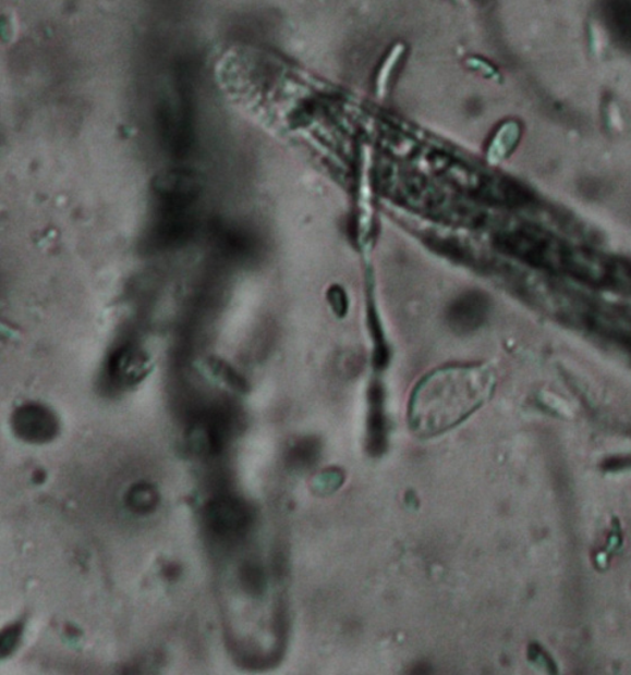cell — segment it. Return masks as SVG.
Here are the masks:
<instances>
[{
  "label": "cell",
  "instance_id": "obj_9",
  "mask_svg": "<svg viewBox=\"0 0 631 675\" xmlns=\"http://www.w3.org/2000/svg\"><path fill=\"white\" fill-rule=\"evenodd\" d=\"M242 584L248 592L259 593L264 590V574L260 573L259 568L246 566L242 572Z\"/></svg>",
  "mask_w": 631,
  "mask_h": 675
},
{
  "label": "cell",
  "instance_id": "obj_2",
  "mask_svg": "<svg viewBox=\"0 0 631 675\" xmlns=\"http://www.w3.org/2000/svg\"><path fill=\"white\" fill-rule=\"evenodd\" d=\"M11 425L19 439L35 445L53 441L60 431L58 416L40 404L22 405L12 416Z\"/></svg>",
  "mask_w": 631,
  "mask_h": 675
},
{
  "label": "cell",
  "instance_id": "obj_7",
  "mask_svg": "<svg viewBox=\"0 0 631 675\" xmlns=\"http://www.w3.org/2000/svg\"><path fill=\"white\" fill-rule=\"evenodd\" d=\"M24 624L17 622L4 628L2 633V659H8L15 652L23 634Z\"/></svg>",
  "mask_w": 631,
  "mask_h": 675
},
{
  "label": "cell",
  "instance_id": "obj_4",
  "mask_svg": "<svg viewBox=\"0 0 631 675\" xmlns=\"http://www.w3.org/2000/svg\"><path fill=\"white\" fill-rule=\"evenodd\" d=\"M153 365L145 349L134 345L117 348L111 354L108 371L116 384L134 386L147 378Z\"/></svg>",
  "mask_w": 631,
  "mask_h": 675
},
{
  "label": "cell",
  "instance_id": "obj_8",
  "mask_svg": "<svg viewBox=\"0 0 631 675\" xmlns=\"http://www.w3.org/2000/svg\"><path fill=\"white\" fill-rule=\"evenodd\" d=\"M211 370L216 373V377L222 379L225 383L233 386L234 390L243 391L246 389L245 381L236 373L233 368L223 364L221 360H216L210 365Z\"/></svg>",
  "mask_w": 631,
  "mask_h": 675
},
{
  "label": "cell",
  "instance_id": "obj_3",
  "mask_svg": "<svg viewBox=\"0 0 631 675\" xmlns=\"http://www.w3.org/2000/svg\"><path fill=\"white\" fill-rule=\"evenodd\" d=\"M153 187L168 212H181L186 206L196 201L202 191V183L196 173L186 169H172L159 174Z\"/></svg>",
  "mask_w": 631,
  "mask_h": 675
},
{
  "label": "cell",
  "instance_id": "obj_1",
  "mask_svg": "<svg viewBox=\"0 0 631 675\" xmlns=\"http://www.w3.org/2000/svg\"><path fill=\"white\" fill-rule=\"evenodd\" d=\"M495 383V373L485 366H453L429 373L411 396L412 431L423 439L446 433L489 400Z\"/></svg>",
  "mask_w": 631,
  "mask_h": 675
},
{
  "label": "cell",
  "instance_id": "obj_5",
  "mask_svg": "<svg viewBox=\"0 0 631 675\" xmlns=\"http://www.w3.org/2000/svg\"><path fill=\"white\" fill-rule=\"evenodd\" d=\"M206 521L220 536L239 535L247 527L250 514L240 500L221 498L206 506Z\"/></svg>",
  "mask_w": 631,
  "mask_h": 675
},
{
  "label": "cell",
  "instance_id": "obj_6",
  "mask_svg": "<svg viewBox=\"0 0 631 675\" xmlns=\"http://www.w3.org/2000/svg\"><path fill=\"white\" fill-rule=\"evenodd\" d=\"M128 508L135 515H149L158 508L160 495L156 487L148 483H137L126 493Z\"/></svg>",
  "mask_w": 631,
  "mask_h": 675
}]
</instances>
